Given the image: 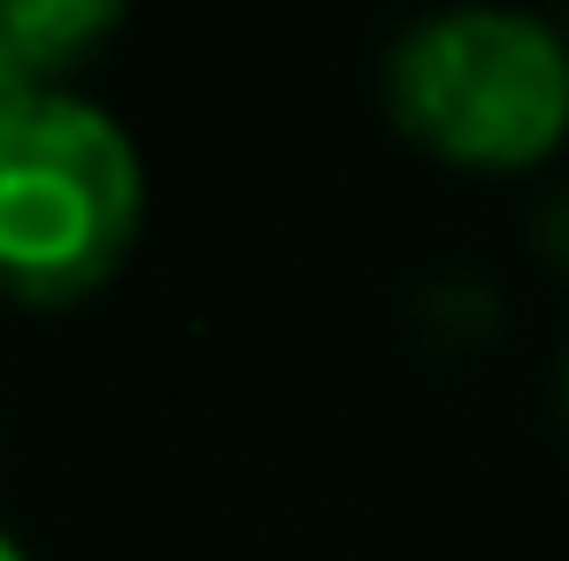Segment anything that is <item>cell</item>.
Here are the masks:
<instances>
[{
  "label": "cell",
  "instance_id": "1",
  "mask_svg": "<svg viewBox=\"0 0 569 561\" xmlns=\"http://www.w3.org/2000/svg\"><path fill=\"white\" fill-rule=\"evenodd\" d=\"M147 216L131 131L78 93H31L0 116V292L31 308L116 278Z\"/></svg>",
  "mask_w": 569,
  "mask_h": 561
},
{
  "label": "cell",
  "instance_id": "2",
  "mask_svg": "<svg viewBox=\"0 0 569 561\" xmlns=\"http://www.w3.org/2000/svg\"><path fill=\"white\" fill-rule=\"evenodd\" d=\"M392 123L462 170H531L569 139V39L516 8H447L385 62Z\"/></svg>",
  "mask_w": 569,
  "mask_h": 561
},
{
  "label": "cell",
  "instance_id": "3",
  "mask_svg": "<svg viewBox=\"0 0 569 561\" xmlns=\"http://www.w3.org/2000/svg\"><path fill=\"white\" fill-rule=\"evenodd\" d=\"M108 31H116L108 0H0V39L39 93H47L54 70L86 62V47H100Z\"/></svg>",
  "mask_w": 569,
  "mask_h": 561
},
{
  "label": "cell",
  "instance_id": "4",
  "mask_svg": "<svg viewBox=\"0 0 569 561\" xmlns=\"http://www.w3.org/2000/svg\"><path fill=\"white\" fill-rule=\"evenodd\" d=\"M31 93H39V86L23 78V62H16V54H8V39H0V116H8L16 100H31Z\"/></svg>",
  "mask_w": 569,
  "mask_h": 561
},
{
  "label": "cell",
  "instance_id": "5",
  "mask_svg": "<svg viewBox=\"0 0 569 561\" xmlns=\"http://www.w3.org/2000/svg\"><path fill=\"white\" fill-rule=\"evenodd\" d=\"M547 239H555V254L569 262V200H555V208H547Z\"/></svg>",
  "mask_w": 569,
  "mask_h": 561
},
{
  "label": "cell",
  "instance_id": "6",
  "mask_svg": "<svg viewBox=\"0 0 569 561\" xmlns=\"http://www.w3.org/2000/svg\"><path fill=\"white\" fill-rule=\"evenodd\" d=\"M0 561H23V547H16V539H8V531H0Z\"/></svg>",
  "mask_w": 569,
  "mask_h": 561
},
{
  "label": "cell",
  "instance_id": "7",
  "mask_svg": "<svg viewBox=\"0 0 569 561\" xmlns=\"http://www.w3.org/2000/svg\"><path fill=\"white\" fill-rule=\"evenodd\" d=\"M562 408H569V354H562Z\"/></svg>",
  "mask_w": 569,
  "mask_h": 561
}]
</instances>
